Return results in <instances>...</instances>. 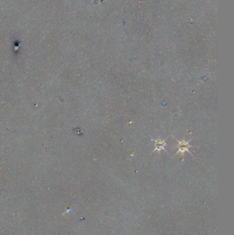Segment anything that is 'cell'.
<instances>
[{
    "mask_svg": "<svg viewBox=\"0 0 234 235\" xmlns=\"http://www.w3.org/2000/svg\"><path fill=\"white\" fill-rule=\"evenodd\" d=\"M155 143V149H154L153 151H161L162 150L165 151V146H166V143H165V140H154Z\"/></svg>",
    "mask_w": 234,
    "mask_h": 235,
    "instance_id": "7a4b0ae2",
    "label": "cell"
},
{
    "mask_svg": "<svg viewBox=\"0 0 234 235\" xmlns=\"http://www.w3.org/2000/svg\"><path fill=\"white\" fill-rule=\"evenodd\" d=\"M179 142V144H178V152L177 154H179V153H184L185 151H187L190 153L188 149L190 147H191V146L189 145V143L190 142V140L187 141V142H186L185 140H183L181 142Z\"/></svg>",
    "mask_w": 234,
    "mask_h": 235,
    "instance_id": "6da1fadb",
    "label": "cell"
}]
</instances>
